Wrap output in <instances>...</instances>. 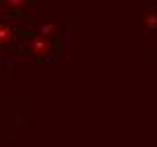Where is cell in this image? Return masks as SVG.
I'll list each match as a JSON object with an SVG mask.
<instances>
[{"label": "cell", "mask_w": 157, "mask_h": 147, "mask_svg": "<svg viewBox=\"0 0 157 147\" xmlns=\"http://www.w3.org/2000/svg\"><path fill=\"white\" fill-rule=\"evenodd\" d=\"M7 39H9V30H7V27H0V43L7 41Z\"/></svg>", "instance_id": "6da1fadb"}]
</instances>
